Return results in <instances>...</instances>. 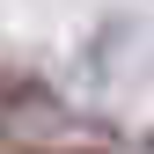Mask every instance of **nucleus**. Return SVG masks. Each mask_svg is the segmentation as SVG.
I'll use <instances>...</instances> for the list:
<instances>
[{
  "instance_id": "nucleus-1",
  "label": "nucleus",
  "mask_w": 154,
  "mask_h": 154,
  "mask_svg": "<svg viewBox=\"0 0 154 154\" xmlns=\"http://www.w3.org/2000/svg\"><path fill=\"white\" fill-rule=\"evenodd\" d=\"M44 154H81V147H44Z\"/></svg>"
}]
</instances>
